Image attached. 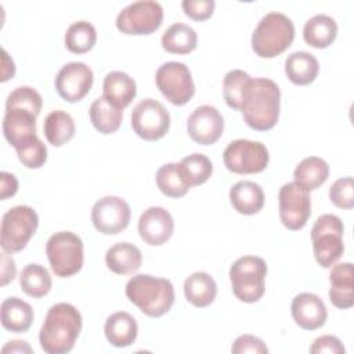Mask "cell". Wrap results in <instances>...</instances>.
<instances>
[{
  "label": "cell",
  "instance_id": "obj_40",
  "mask_svg": "<svg viewBox=\"0 0 354 354\" xmlns=\"http://www.w3.org/2000/svg\"><path fill=\"white\" fill-rule=\"evenodd\" d=\"M329 199L339 209L354 207V181L353 177H342L336 180L329 188Z\"/></svg>",
  "mask_w": 354,
  "mask_h": 354
},
{
  "label": "cell",
  "instance_id": "obj_32",
  "mask_svg": "<svg viewBox=\"0 0 354 354\" xmlns=\"http://www.w3.org/2000/svg\"><path fill=\"white\" fill-rule=\"evenodd\" d=\"M295 181L308 191L319 188L329 177L328 163L318 156L304 158L293 171Z\"/></svg>",
  "mask_w": 354,
  "mask_h": 354
},
{
  "label": "cell",
  "instance_id": "obj_19",
  "mask_svg": "<svg viewBox=\"0 0 354 354\" xmlns=\"http://www.w3.org/2000/svg\"><path fill=\"white\" fill-rule=\"evenodd\" d=\"M36 115L24 108H6L3 118L4 138L15 149L36 137Z\"/></svg>",
  "mask_w": 354,
  "mask_h": 354
},
{
  "label": "cell",
  "instance_id": "obj_11",
  "mask_svg": "<svg viewBox=\"0 0 354 354\" xmlns=\"http://www.w3.org/2000/svg\"><path fill=\"white\" fill-rule=\"evenodd\" d=\"M163 21V8L155 0H140L126 6L116 17V28L124 35H151Z\"/></svg>",
  "mask_w": 354,
  "mask_h": 354
},
{
  "label": "cell",
  "instance_id": "obj_47",
  "mask_svg": "<svg viewBox=\"0 0 354 354\" xmlns=\"http://www.w3.org/2000/svg\"><path fill=\"white\" fill-rule=\"evenodd\" d=\"M1 353H32V347L24 340H11L1 348Z\"/></svg>",
  "mask_w": 354,
  "mask_h": 354
},
{
  "label": "cell",
  "instance_id": "obj_21",
  "mask_svg": "<svg viewBox=\"0 0 354 354\" xmlns=\"http://www.w3.org/2000/svg\"><path fill=\"white\" fill-rule=\"evenodd\" d=\"M106 340L113 347H129L133 344L138 335V325L136 318L126 311H116L111 314L104 325Z\"/></svg>",
  "mask_w": 354,
  "mask_h": 354
},
{
  "label": "cell",
  "instance_id": "obj_36",
  "mask_svg": "<svg viewBox=\"0 0 354 354\" xmlns=\"http://www.w3.org/2000/svg\"><path fill=\"white\" fill-rule=\"evenodd\" d=\"M178 166L189 187L206 183L213 173V165L210 159L206 155L198 152L183 158Z\"/></svg>",
  "mask_w": 354,
  "mask_h": 354
},
{
  "label": "cell",
  "instance_id": "obj_45",
  "mask_svg": "<svg viewBox=\"0 0 354 354\" xmlns=\"http://www.w3.org/2000/svg\"><path fill=\"white\" fill-rule=\"evenodd\" d=\"M17 274V266L11 256H8L7 252L3 250L1 253V286H6L8 282H11L15 278Z\"/></svg>",
  "mask_w": 354,
  "mask_h": 354
},
{
  "label": "cell",
  "instance_id": "obj_20",
  "mask_svg": "<svg viewBox=\"0 0 354 354\" xmlns=\"http://www.w3.org/2000/svg\"><path fill=\"white\" fill-rule=\"evenodd\" d=\"M329 300L340 308L347 310L354 306V270L350 261L333 264L329 274Z\"/></svg>",
  "mask_w": 354,
  "mask_h": 354
},
{
  "label": "cell",
  "instance_id": "obj_3",
  "mask_svg": "<svg viewBox=\"0 0 354 354\" xmlns=\"http://www.w3.org/2000/svg\"><path fill=\"white\" fill-rule=\"evenodd\" d=\"M127 299L141 313L151 318H159L169 313L174 304V288L166 278L138 274L126 283Z\"/></svg>",
  "mask_w": 354,
  "mask_h": 354
},
{
  "label": "cell",
  "instance_id": "obj_35",
  "mask_svg": "<svg viewBox=\"0 0 354 354\" xmlns=\"http://www.w3.org/2000/svg\"><path fill=\"white\" fill-rule=\"evenodd\" d=\"M156 185L162 194L170 198H181L189 191L178 163H166L156 171Z\"/></svg>",
  "mask_w": 354,
  "mask_h": 354
},
{
  "label": "cell",
  "instance_id": "obj_30",
  "mask_svg": "<svg viewBox=\"0 0 354 354\" xmlns=\"http://www.w3.org/2000/svg\"><path fill=\"white\" fill-rule=\"evenodd\" d=\"M43 131H44L46 140L51 145L62 147L64 144H66L69 140L73 138L76 133V126L72 116L68 112L62 109H57V111H51L46 116Z\"/></svg>",
  "mask_w": 354,
  "mask_h": 354
},
{
  "label": "cell",
  "instance_id": "obj_17",
  "mask_svg": "<svg viewBox=\"0 0 354 354\" xmlns=\"http://www.w3.org/2000/svg\"><path fill=\"white\" fill-rule=\"evenodd\" d=\"M174 231L173 216L163 207L151 206L145 209L138 220V234L151 246L166 243Z\"/></svg>",
  "mask_w": 354,
  "mask_h": 354
},
{
  "label": "cell",
  "instance_id": "obj_18",
  "mask_svg": "<svg viewBox=\"0 0 354 354\" xmlns=\"http://www.w3.org/2000/svg\"><path fill=\"white\" fill-rule=\"evenodd\" d=\"M292 318L304 330H315L325 325L328 311L319 296L314 293H299L290 304Z\"/></svg>",
  "mask_w": 354,
  "mask_h": 354
},
{
  "label": "cell",
  "instance_id": "obj_46",
  "mask_svg": "<svg viewBox=\"0 0 354 354\" xmlns=\"http://www.w3.org/2000/svg\"><path fill=\"white\" fill-rule=\"evenodd\" d=\"M15 73V65L14 61L10 58V55L7 54V51L4 48H1V82H7L8 79H12Z\"/></svg>",
  "mask_w": 354,
  "mask_h": 354
},
{
  "label": "cell",
  "instance_id": "obj_23",
  "mask_svg": "<svg viewBox=\"0 0 354 354\" xmlns=\"http://www.w3.org/2000/svg\"><path fill=\"white\" fill-rule=\"evenodd\" d=\"M102 90L104 97L120 109L130 105L137 95V84L134 79L122 71H112L106 73Z\"/></svg>",
  "mask_w": 354,
  "mask_h": 354
},
{
  "label": "cell",
  "instance_id": "obj_1",
  "mask_svg": "<svg viewBox=\"0 0 354 354\" xmlns=\"http://www.w3.org/2000/svg\"><path fill=\"white\" fill-rule=\"evenodd\" d=\"M281 90L278 84L268 77L250 79L239 111L245 123L257 131L271 130L279 119Z\"/></svg>",
  "mask_w": 354,
  "mask_h": 354
},
{
  "label": "cell",
  "instance_id": "obj_29",
  "mask_svg": "<svg viewBox=\"0 0 354 354\" xmlns=\"http://www.w3.org/2000/svg\"><path fill=\"white\" fill-rule=\"evenodd\" d=\"M88 115L95 130L102 134L115 133L123 120V109L109 102L104 95L95 98L91 102Z\"/></svg>",
  "mask_w": 354,
  "mask_h": 354
},
{
  "label": "cell",
  "instance_id": "obj_12",
  "mask_svg": "<svg viewBox=\"0 0 354 354\" xmlns=\"http://www.w3.org/2000/svg\"><path fill=\"white\" fill-rule=\"evenodd\" d=\"M279 218L282 224L290 231L301 230L311 216V196L310 191L290 181L279 188L278 194Z\"/></svg>",
  "mask_w": 354,
  "mask_h": 354
},
{
  "label": "cell",
  "instance_id": "obj_44",
  "mask_svg": "<svg viewBox=\"0 0 354 354\" xmlns=\"http://www.w3.org/2000/svg\"><path fill=\"white\" fill-rule=\"evenodd\" d=\"M0 180H1V194H0V199L6 201L10 196H14L18 191V180L14 174L8 173V171H1L0 174Z\"/></svg>",
  "mask_w": 354,
  "mask_h": 354
},
{
  "label": "cell",
  "instance_id": "obj_41",
  "mask_svg": "<svg viewBox=\"0 0 354 354\" xmlns=\"http://www.w3.org/2000/svg\"><path fill=\"white\" fill-rule=\"evenodd\" d=\"M183 11L194 21H205L213 15L214 0H184L181 3Z\"/></svg>",
  "mask_w": 354,
  "mask_h": 354
},
{
  "label": "cell",
  "instance_id": "obj_25",
  "mask_svg": "<svg viewBox=\"0 0 354 354\" xmlns=\"http://www.w3.org/2000/svg\"><path fill=\"white\" fill-rule=\"evenodd\" d=\"M1 325L4 329L14 333L26 332L33 322V308L25 300L12 296L6 299L0 307Z\"/></svg>",
  "mask_w": 354,
  "mask_h": 354
},
{
  "label": "cell",
  "instance_id": "obj_33",
  "mask_svg": "<svg viewBox=\"0 0 354 354\" xmlns=\"http://www.w3.org/2000/svg\"><path fill=\"white\" fill-rule=\"evenodd\" d=\"M19 285L25 295L39 299L51 290L53 281L47 268L37 263H30L22 270L19 275Z\"/></svg>",
  "mask_w": 354,
  "mask_h": 354
},
{
  "label": "cell",
  "instance_id": "obj_4",
  "mask_svg": "<svg viewBox=\"0 0 354 354\" xmlns=\"http://www.w3.org/2000/svg\"><path fill=\"white\" fill-rule=\"evenodd\" d=\"M295 39V25L282 12H268L252 35V48L261 58H274L288 50Z\"/></svg>",
  "mask_w": 354,
  "mask_h": 354
},
{
  "label": "cell",
  "instance_id": "obj_22",
  "mask_svg": "<svg viewBox=\"0 0 354 354\" xmlns=\"http://www.w3.org/2000/svg\"><path fill=\"white\" fill-rule=\"evenodd\" d=\"M106 267L118 275H131L141 267V250L129 242H119L112 245L105 253Z\"/></svg>",
  "mask_w": 354,
  "mask_h": 354
},
{
  "label": "cell",
  "instance_id": "obj_10",
  "mask_svg": "<svg viewBox=\"0 0 354 354\" xmlns=\"http://www.w3.org/2000/svg\"><path fill=\"white\" fill-rule=\"evenodd\" d=\"M155 82L162 95L173 105H185L195 94V83L189 68L177 61L162 64L155 75Z\"/></svg>",
  "mask_w": 354,
  "mask_h": 354
},
{
  "label": "cell",
  "instance_id": "obj_31",
  "mask_svg": "<svg viewBox=\"0 0 354 354\" xmlns=\"http://www.w3.org/2000/svg\"><path fill=\"white\" fill-rule=\"evenodd\" d=\"M163 50L170 54H188L196 48L198 36L194 28L187 24L170 25L160 39Z\"/></svg>",
  "mask_w": 354,
  "mask_h": 354
},
{
  "label": "cell",
  "instance_id": "obj_6",
  "mask_svg": "<svg viewBox=\"0 0 354 354\" xmlns=\"http://www.w3.org/2000/svg\"><path fill=\"white\" fill-rule=\"evenodd\" d=\"M46 254L51 270L57 277H72L83 267V241L72 231H58L48 238L46 243Z\"/></svg>",
  "mask_w": 354,
  "mask_h": 354
},
{
  "label": "cell",
  "instance_id": "obj_8",
  "mask_svg": "<svg viewBox=\"0 0 354 354\" xmlns=\"http://www.w3.org/2000/svg\"><path fill=\"white\" fill-rule=\"evenodd\" d=\"M39 227V217L33 207L26 205L7 210L0 227V245L7 253H17L26 248Z\"/></svg>",
  "mask_w": 354,
  "mask_h": 354
},
{
  "label": "cell",
  "instance_id": "obj_24",
  "mask_svg": "<svg viewBox=\"0 0 354 354\" xmlns=\"http://www.w3.org/2000/svg\"><path fill=\"white\" fill-rule=\"evenodd\" d=\"M230 202L232 207L241 214H256L264 206L263 188L254 181H238L230 189Z\"/></svg>",
  "mask_w": 354,
  "mask_h": 354
},
{
  "label": "cell",
  "instance_id": "obj_39",
  "mask_svg": "<svg viewBox=\"0 0 354 354\" xmlns=\"http://www.w3.org/2000/svg\"><path fill=\"white\" fill-rule=\"evenodd\" d=\"M15 152L19 162L28 169H39L47 160V147L37 136L29 142L17 148Z\"/></svg>",
  "mask_w": 354,
  "mask_h": 354
},
{
  "label": "cell",
  "instance_id": "obj_13",
  "mask_svg": "<svg viewBox=\"0 0 354 354\" xmlns=\"http://www.w3.org/2000/svg\"><path fill=\"white\" fill-rule=\"evenodd\" d=\"M131 127L145 141H156L166 136L170 129L167 109L153 98L140 101L131 112Z\"/></svg>",
  "mask_w": 354,
  "mask_h": 354
},
{
  "label": "cell",
  "instance_id": "obj_2",
  "mask_svg": "<svg viewBox=\"0 0 354 354\" xmlns=\"http://www.w3.org/2000/svg\"><path fill=\"white\" fill-rule=\"evenodd\" d=\"M82 314L71 303H57L47 311L39 332V343L47 354L69 353L82 330Z\"/></svg>",
  "mask_w": 354,
  "mask_h": 354
},
{
  "label": "cell",
  "instance_id": "obj_38",
  "mask_svg": "<svg viewBox=\"0 0 354 354\" xmlns=\"http://www.w3.org/2000/svg\"><path fill=\"white\" fill-rule=\"evenodd\" d=\"M43 106L41 95L37 90L30 86H19L12 90L6 101V108H24L33 112L36 116L40 115Z\"/></svg>",
  "mask_w": 354,
  "mask_h": 354
},
{
  "label": "cell",
  "instance_id": "obj_15",
  "mask_svg": "<svg viewBox=\"0 0 354 354\" xmlns=\"http://www.w3.org/2000/svg\"><path fill=\"white\" fill-rule=\"evenodd\" d=\"M94 75L84 62L65 64L55 76V90L66 102H79L91 90Z\"/></svg>",
  "mask_w": 354,
  "mask_h": 354
},
{
  "label": "cell",
  "instance_id": "obj_26",
  "mask_svg": "<svg viewBox=\"0 0 354 354\" xmlns=\"http://www.w3.org/2000/svg\"><path fill=\"white\" fill-rule=\"evenodd\" d=\"M184 296L188 303L198 308L210 306L217 296V285L207 272L198 271L184 281Z\"/></svg>",
  "mask_w": 354,
  "mask_h": 354
},
{
  "label": "cell",
  "instance_id": "obj_37",
  "mask_svg": "<svg viewBox=\"0 0 354 354\" xmlns=\"http://www.w3.org/2000/svg\"><path fill=\"white\" fill-rule=\"evenodd\" d=\"M252 77L242 69H232L225 73L223 79V95L227 105L239 111L245 88Z\"/></svg>",
  "mask_w": 354,
  "mask_h": 354
},
{
  "label": "cell",
  "instance_id": "obj_7",
  "mask_svg": "<svg viewBox=\"0 0 354 354\" xmlns=\"http://www.w3.org/2000/svg\"><path fill=\"white\" fill-rule=\"evenodd\" d=\"M344 225L335 214L319 216L311 230V242L314 257L324 268H330L344 252L343 243Z\"/></svg>",
  "mask_w": 354,
  "mask_h": 354
},
{
  "label": "cell",
  "instance_id": "obj_28",
  "mask_svg": "<svg viewBox=\"0 0 354 354\" xmlns=\"http://www.w3.org/2000/svg\"><path fill=\"white\" fill-rule=\"evenodd\" d=\"M337 36L336 21L326 14H317L311 17L303 28L304 41L314 48L329 47Z\"/></svg>",
  "mask_w": 354,
  "mask_h": 354
},
{
  "label": "cell",
  "instance_id": "obj_42",
  "mask_svg": "<svg viewBox=\"0 0 354 354\" xmlns=\"http://www.w3.org/2000/svg\"><path fill=\"white\" fill-rule=\"evenodd\" d=\"M231 351L234 354H245V353H253V354H267L268 348L264 344V342L253 335H241L235 339L232 343Z\"/></svg>",
  "mask_w": 354,
  "mask_h": 354
},
{
  "label": "cell",
  "instance_id": "obj_9",
  "mask_svg": "<svg viewBox=\"0 0 354 354\" xmlns=\"http://www.w3.org/2000/svg\"><path fill=\"white\" fill-rule=\"evenodd\" d=\"M223 160L224 166L235 174H256L267 169L270 153L260 141L238 138L225 147Z\"/></svg>",
  "mask_w": 354,
  "mask_h": 354
},
{
  "label": "cell",
  "instance_id": "obj_5",
  "mask_svg": "<svg viewBox=\"0 0 354 354\" xmlns=\"http://www.w3.org/2000/svg\"><path fill=\"white\" fill-rule=\"evenodd\" d=\"M267 264L259 256H243L230 268V281L235 297L243 303L259 301L266 290Z\"/></svg>",
  "mask_w": 354,
  "mask_h": 354
},
{
  "label": "cell",
  "instance_id": "obj_27",
  "mask_svg": "<svg viewBox=\"0 0 354 354\" xmlns=\"http://www.w3.org/2000/svg\"><path fill=\"white\" fill-rule=\"evenodd\" d=\"M285 73L293 84L307 86L319 73L318 59L307 51H295L285 59Z\"/></svg>",
  "mask_w": 354,
  "mask_h": 354
},
{
  "label": "cell",
  "instance_id": "obj_34",
  "mask_svg": "<svg viewBox=\"0 0 354 354\" xmlns=\"http://www.w3.org/2000/svg\"><path fill=\"white\" fill-rule=\"evenodd\" d=\"M97 41V32L93 24L76 21L66 29L65 46L73 54L88 53Z\"/></svg>",
  "mask_w": 354,
  "mask_h": 354
},
{
  "label": "cell",
  "instance_id": "obj_43",
  "mask_svg": "<svg viewBox=\"0 0 354 354\" xmlns=\"http://www.w3.org/2000/svg\"><path fill=\"white\" fill-rule=\"evenodd\" d=\"M344 346L342 344L340 339L332 335H324L317 337L311 347H310V353L313 354H322V353H328V354H344Z\"/></svg>",
  "mask_w": 354,
  "mask_h": 354
},
{
  "label": "cell",
  "instance_id": "obj_14",
  "mask_svg": "<svg viewBox=\"0 0 354 354\" xmlns=\"http://www.w3.org/2000/svg\"><path fill=\"white\" fill-rule=\"evenodd\" d=\"M131 217L129 203L113 195L98 199L91 209L94 228L105 235H115L127 228Z\"/></svg>",
  "mask_w": 354,
  "mask_h": 354
},
{
  "label": "cell",
  "instance_id": "obj_16",
  "mask_svg": "<svg viewBox=\"0 0 354 354\" xmlns=\"http://www.w3.org/2000/svg\"><path fill=\"white\" fill-rule=\"evenodd\" d=\"M187 131L194 142L212 145L224 131L223 115L213 105H201L188 116Z\"/></svg>",
  "mask_w": 354,
  "mask_h": 354
}]
</instances>
